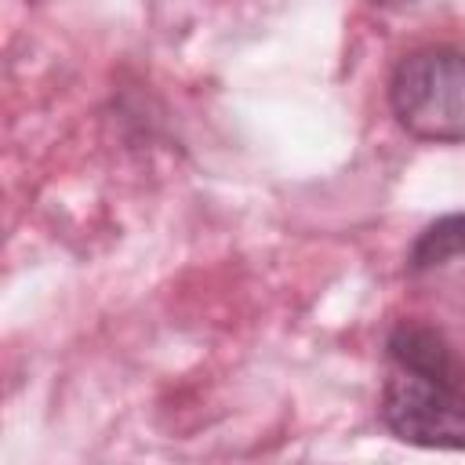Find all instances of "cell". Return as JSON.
I'll return each instance as SVG.
<instances>
[{
	"label": "cell",
	"mask_w": 465,
	"mask_h": 465,
	"mask_svg": "<svg viewBox=\"0 0 465 465\" xmlns=\"http://www.w3.org/2000/svg\"><path fill=\"white\" fill-rule=\"evenodd\" d=\"M374 4H389V7H403V4H414V0H374Z\"/></svg>",
	"instance_id": "obj_5"
},
{
	"label": "cell",
	"mask_w": 465,
	"mask_h": 465,
	"mask_svg": "<svg viewBox=\"0 0 465 465\" xmlns=\"http://www.w3.org/2000/svg\"><path fill=\"white\" fill-rule=\"evenodd\" d=\"M381 421L403 443L465 450V381L396 367L381 392Z\"/></svg>",
	"instance_id": "obj_2"
},
{
	"label": "cell",
	"mask_w": 465,
	"mask_h": 465,
	"mask_svg": "<svg viewBox=\"0 0 465 465\" xmlns=\"http://www.w3.org/2000/svg\"><path fill=\"white\" fill-rule=\"evenodd\" d=\"M458 254H465V214H447L418 236L411 251V269H432Z\"/></svg>",
	"instance_id": "obj_4"
},
{
	"label": "cell",
	"mask_w": 465,
	"mask_h": 465,
	"mask_svg": "<svg viewBox=\"0 0 465 465\" xmlns=\"http://www.w3.org/2000/svg\"><path fill=\"white\" fill-rule=\"evenodd\" d=\"M403 131L421 142H465V54L454 47L411 51L389 84Z\"/></svg>",
	"instance_id": "obj_1"
},
{
	"label": "cell",
	"mask_w": 465,
	"mask_h": 465,
	"mask_svg": "<svg viewBox=\"0 0 465 465\" xmlns=\"http://www.w3.org/2000/svg\"><path fill=\"white\" fill-rule=\"evenodd\" d=\"M389 356L396 367H407V371H421V374H436V378H458L465 381V371L461 363L454 360L450 345L432 331V327H421V323H400L389 338Z\"/></svg>",
	"instance_id": "obj_3"
}]
</instances>
